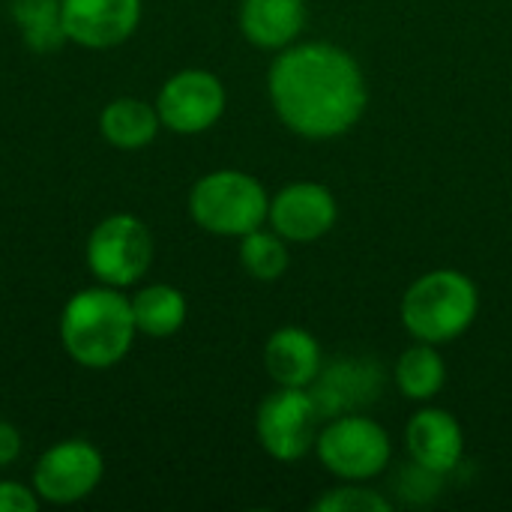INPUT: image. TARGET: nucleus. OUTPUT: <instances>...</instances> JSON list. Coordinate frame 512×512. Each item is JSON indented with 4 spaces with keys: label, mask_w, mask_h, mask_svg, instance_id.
Segmentation results:
<instances>
[{
    "label": "nucleus",
    "mask_w": 512,
    "mask_h": 512,
    "mask_svg": "<svg viewBox=\"0 0 512 512\" xmlns=\"http://www.w3.org/2000/svg\"><path fill=\"white\" fill-rule=\"evenodd\" d=\"M312 510L318 512H390V501L375 492L366 489L363 483H345L339 489H330L327 495H321Z\"/></svg>",
    "instance_id": "21"
},
{
    "label": "nucleus",
    "mask_w": 512,
    "mask_h": 512,
    "mask_svg": "<svg viewBox=\"0 0 512 512\" xmlns=\"http://www.w3.org/2000/svg\"><path fill=\"white\" fill-rule=\"evenodd\" d=\"M21 456V432L12 423L0 420V468L12 465Z\"/></svg>",
    "instance_id": "23"
},
{
    "label": "nucleus",
    "mask_w": 512,
    "mask_h": 512,
    "mask_svg": "<svg viewBox=\"0 0 512 512\" xmlns=\"http://www.w3.org/2000/svg\"><path fill=\"white\" fill-rule=\"evenodd\" d=\"M264 369L279 387L309 390L324 369L321 345L303 327H279L264 345Z\"/></svg>",
    "instance_id": "14"
},
{
    "label": "nucleus",
    "mask_w": 512,
    "mask_h": 512,
    "mask_svg": "<svg viewBox=\"0 0 512 512\" xmlns=\"http://www.w3.org/2000/svg\"><path fill=\"white\" fill-rule=\"evenodd\" d=\"M156 111L162 126L177 135L207 132L225 114V87L207 69H183L159 90Z\"/></svg>",
    "instance_id": "8"
},
{
    "label": "nucleus",
    "mask_w": 512,
    "mask_h": 512,
    "mask_svg": "<svg viewBox=\"0 0 512 512\" xmlns=\"http://www.w3.org/2000/svg\"><path fill=\"white\" fill-rule=\"evenodd\" d=\"M267 90L276 117L309 141H330L351 132L369 105L360 63L333 42L282 48L270 66Z\"/></svg>",
    "instance_id": "1"
},
{
    "label": "nucleus",
    "mask_w": 512,
    "mask_h": 512,
    "mask_svg": "<svg viewBox=\"0 0 512 512\" xmlns=\"http://www.w3.org/2000/svg\"><path fill=\"white\" fill-rule=\"evenodd\" d=\"M306 27V0H243L240 30L267 51H282L297 42Z\"/></svg>",
    "instance_id": "15"
},
{
    "label": "nucleus",
    "mask_w": 512,
    "mask_h": 512,
    "mask_svg": "<svg viewBox=\"0 0 512 512\" xmlns=\"http://www.w3.org/2000/svg\"><path fill=\"white\" fill-rule=\"evenodd\" d=\"M15 21L24 27V39L39 51H48L66 39L60 24V0H15Z\"/></svg>",
    "instance_id": "20"
},
{
    "label": "nucleus",
    "mask_w": 512,
    "mask_h": 512,
    "mask_svg": "<svg viewBox=\"0 0 512 512\" xmlns=\"http://www.w3.org/2000/svg\"><path fill=\"white\" fill-rule=\"evenodd\" d=\"M240 264L258 282L282 279L291 264L285 237H279L276 231H264V228L249 231L246 237H240Z\"/></svg>",
    "instance_id": "19"
},
{
    "label": "nucleus",
    "mask_w": 512,
    "mask_h": 512,
    "mask_svg": "<svg viewBox=\"0 0 512 512\" xmlns=\"http://www.w3.org/2000/svg\"><path fill=\"white\" fill-rule=\"evenodd\" d=\"M384 390V372L375 360L345 357L333 366H324L315 384L309 387L321 420L339 414H357L363 405H372Z\"/></svg>",
    "instance_id": "12"
},
{
    "label": "nucleus",
    "mask_w": 512,
    "mask_h": 512,
    "mask_svg": "<svg viewBox=\"0 0 512 512\" xmlns=\"http://www.w3.org/2000/svg\"><path fill=\"white\" fill-rule=\"evenodd\" d=\"M153 261V237L132 213L102 219L87 240V267L111 288L135 285Z\"/></svg>",
    "instance_id": "7"
},
{
    "label": "nucleus",
    "mask_w": 512,
    "mask_h": 512,
    "mask_svg": "<svg viewBox=\"0 0 512 512\" xmlns=\"http://www.w3.org/2000/svg\"><path fill=\"white\" fill-rule=\"evenodd\" d=\"M36 507H39L36 492L12 480L0 483V512H36Z\"/></svg>",
    "instance_id": "22"
},
{
    "label": "nucleus",
    "mask_w": 512,
    "mask_h": 512,
    "mask_svg": "<svg viewBox=\"0 0 512 512\" xmlns=\"http://www.w3.org/2000/svg\"><path fill=\"white\" fill-rule=\"evenodd\" d=\"M393 381L405 399L429 402L447 384V363L435 345L420 342V345H411L408 351H402V357L396 360V369H393Z\"/></svg>",
    "instance_id": "17"
},
{
    "label": "nucleus",
    "mask_w": 512,
    "mask_h": 512,
    "mask_svg": "<svg viewBox=\"0 0 512 512\" xmlns=\"http://www.w3.org/2000/svg\"><path fill=\"white\" fill-rule=\"evenodd\" d=\"M129 303H132L135 327L153 339L174 336L186 324V312H189L186 297L171 285H147Z\"/></svg>",
    "instance_id": "18"
},
{
    "label": "nucleus",
    "mask_w": 512,
    "mask_h": 512,
    "mask_svg": "<svg viewBox=\"0 0 512 512\" xmlns=\"http://www.w3.org/2000/svg\"><path fill=\"white\" fill-rule=\"evenodd\" d=\"M189 213L198 228L216 237H246L267 222L270 195L252 174L222 168L192 186Z\"/></svg>",
    "instance_id": "4"
},
{
    "label": "nucleus",
    "mask_w": 512,
    "mask_h": 512,
    "mask_svg": "<svg viewBox=\"0 0 512 512\" xmlns=\"http://www.w3.org/2000/svg\"><path fill=\"white\" fill-rule=\"evenodd\" d=\"M339 219V204L333 192L321 183L300 180L285 186L276 198H270L267 222L273 231L291 243H315L333 231Z\"/></svg>",
    "instance_id": "10"
},
{
    "label": "nucleus",
    "mask_w": 512,
    "mask_h": 512,
    "mask_svg": "<svg viewBox=\"0 0 512 512\" xmlns=\"http://www.w3.org/2000/svg\"><path fill=\"white\" fill-rule=\"evenodd\" d=\"M405 444L411 453V462L435 471L450 474L459 468L465 456V432L459 420L444 408H423L408 420Z\"/></svg>",
    "instance_id": "13"
},
{
    "label": "nucleus",
    "mask_w": 512,
    "mask_h": 512,
    "mask_svg": "<svg viewBox=\"0 0 512 512\" xmlns=\"http://www.w3.org/2000/svg\"><path fill=\"white\" fill-rule=\"evenodd\" d=\"M102 456L87 441H63L45 450L33 468V492L48 504H75L102 480Z\"/></svg>",
    "instance_id": "9"
},
{
    "label": "nucleus",
    "mask_w": 512,
    "mask_h": 512,
    "mask_svg": "<svg viewBox=\"0 0 512 512\" xmlns=\"http://www.w3.org/2000/svg\"><path fill=\"white\" fill-rule=\"evenodd\" d=\"M399 312L417 342L444 345L471 330L480 312V291L459 270H429L408 285Z\"/></svg>",
    "instance_id": "3"
},
{
    "label": "nucleus",
    "mask_w": 512,
    "mask_h": 512,
    "mask_svg": "<svg viewBox=\"0 0 512 512\" xmlns=\"http://www.w3.org/2000/svg\"><path fill=\"white\" fill-rule=\"evenodd\" d=\"M255 432L267 456H273L276 462H300L315 450L321 411L309 390L279 387L258 405Z\"/></svg>",
    "instance_id": "6"
},
{
    "label": "nucleus",
    "mask_w": 512,
    "mask_h": 512,
    "mask_svg": "<svg viewBox=\"0 0 512 512\" xmlns=\"http://www.w3.org/2000/svg\"><path fill=\"white\" fill-rule=\"evenodd\" d=\"M315 453L342 483H366L387 471L393 441L378 420L366 414H339L321 426Z\"/></svg>",
    "instance_id": "5"
},
{
    "label": "nucleus",
    "mask_w": 512,
    "mask_h": 512,
    "mask_svg": "<svg viewBox=\"0 0 512 512\" xmlns=\"http://www.w3.org/2000/svg\"><path fill=\"white\" fill-rule=\"evenodd\" d=\"M141 21V0H60L66 39L84 48H114L126 42Z\"/></svg>",
    "instance_id": "11"
},
{
    "label": "nucleus",
    "mask_w": 512,
    "mask_h": 512,
    "mask_svg": "<svg viewBox=\"0 0 512 512\" xmlns=\"http://www.w3.org/2000/svg\"><path fill=\"white\" fill-rule=\"evenodd\" d=\"M162 120L159 111L141 99L123 96L105 105L102 117H99V129L108 138V144L120 147V150H141L147 147L156 132H159Z\"/></svg>",
    "instance_id": "16"
},
{
    "label": "nucleus",
    "mask_w": 512,
    "mask_h": 512,
    "mask_svg": "<svg viewBox=\"0 0 512 512\" xmlns=\"http://www.w3.org/2000/svg\"><path fill=\"white\" fill-rule=\"evenodd\" d=\"M132 303L108 288L78 291L60 315V342L84 369H108L120 363L135 339Z\"/></svg>",
    "instance_id": "2"
}]
</instances>
